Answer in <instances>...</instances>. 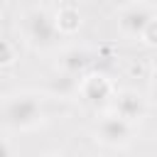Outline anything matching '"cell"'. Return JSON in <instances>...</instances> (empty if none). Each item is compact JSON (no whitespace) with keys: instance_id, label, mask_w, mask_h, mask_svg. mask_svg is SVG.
<instances>
[{"instance_id":"1","label":"cell","mask_w":157,"mask_h":157,"mask_svg":"<svg viewBox=\"0 0 157 157\" xmlns=\"http://www.w3.org/2000/svg\"><path fill=\"white\" fill-rule=\"evenodd\" d=\"M5 115H7V123H12V125H27V123L37 120L39 108L32 98H17V101L7 103Z\"/></svg>"},{"instance_id":"2","label":"cell","mask_w":157,"mask_h":157,"mask_svg":"<svg viewBox=\"0 0 157 157\" xmlns=\"http://www.w3.org/2000/svg\"><path fill=\"white\" fill-rule=\"evenodd\" d=\"M155 17L147 12V7H137V5H132V7H128L125 12H123V17H120V25L128 29V32H142L145 34V29H147V25L152 22Z\"/></svg>"},{"instance_id":"3","label":"cell","mask_w":157,"mask_h":157,"mask_svg":"<svg viewBox=\"0 0 157 157\" xmlns=\"http://www.w3.org/2000/svg\"><path fill=\"white\" fill-rule=\"evenodd\" d=\"M101 135L103 140L108 142H123L128 135H130V128H128V120L120 118V115H110L101 123Z\"/></svg>"},{"instance_id":"4","label":"cell","mask_w":157,"mask_h":157,"mask_svg":"<svg viewBox=\"0 0 157 157\" xmlns=\"http://www.w3.org/2000/svg\"><path fill=\"white\" fill-rule=\"evenodd\" d=\"M32 37H34L37 42H52V37H54V25H52V20H49L44 12H39V15L32 17Z\"/></svg>"},{"instance_id":"5","label":"cell","mask_w":157,"mask_h":157,"mask_svg":"<svg viewBox=\"0 0 157 157\" xmlns=\"http://www.w3.org/2000/svg\"><path fill=\"white\" fill-rule=\"evenodd\" d=\"M137 113H140V101H137V96L125 93V96L120 98V103H118V115L125 118V120H132Z\"/></svg>"}]
</instances>
